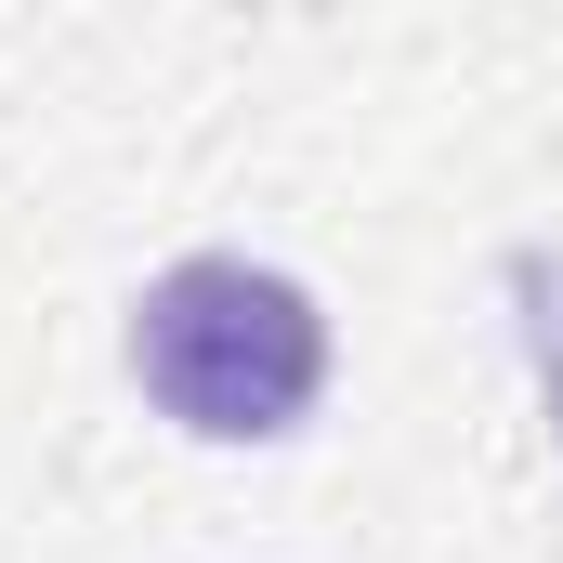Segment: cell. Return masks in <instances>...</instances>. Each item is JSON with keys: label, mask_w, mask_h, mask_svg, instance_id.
Instances as JSON below:
<instances>
[{"label": "cell", "mask_w": 563, "mask_h": 563, "mask_svg": "<svg viewBox=\"0 0 563 563\" xmlns=\"http://www.w3.org/2000/svg\"><path fill=\"white\" fill-rule=\"evenodd\" d=\"M132 367L184 432H288L328 380V328L263 263H170L132 314Z\"/></svg>", "instance_id": "obj_1"}, {"label": "cell", "mask_w": 563, "mask_h": 563, "mask_svg": "<svg viewBox=\"0 0 563 563\" xmlns=\"http://www.w3.org/2000/svg\"><path fill=\"white\" fill-rule=\"evenodd\" d=\"M525 341H538V380H551V432H563V263H525Z\"/></svg>", "instance_id": "obj_2"}]
</instances>
